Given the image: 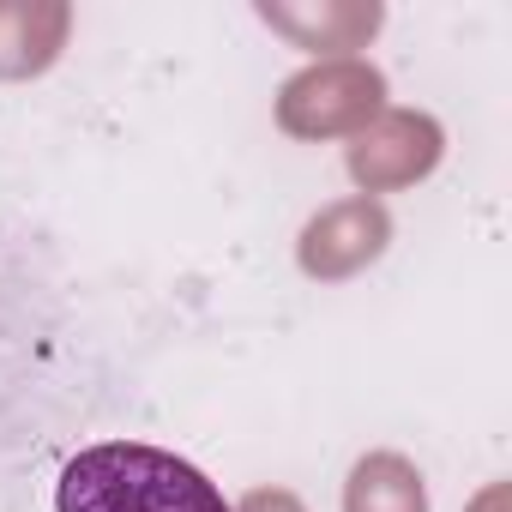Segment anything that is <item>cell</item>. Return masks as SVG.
<instances>
[{"label": "cell", "mask_w": 512, "mask_h": 512, "mask_svg": "<svg viewBox=\"0 0 512 512\" xmlns=\"http://www.w3.org/2000/svg\"><path fill=\"white\" fill-rule=\"evenodd\" d=\"M55 506L61 512H229V500L199 464L139 440L85 446L61 470Z\"/></svg>", "instance_id": "cell-1"}, {"label": "cell", "mask_w": 512, "mask_h": 512, "mask_svg": "<svg viewBox=\"0 0 512 512\" xmlns=\"http://www.w3.org/2000/svg\"><path fill=\"white\" fill-rule=\"evenodd\" d=\"M386 109V73L374 61H314L278 91V127L290 139H356Z\"/></svg>", "instance_id": "cell-2"}, {"label": "cell", "mask_w": 512, "mask_h": 512, "mask_svg": "<svg viewBox=\"0 0 512 512\" xmlns=\"http://www.w3.org/2000/svg\"><path fill=\"white\" fill-rule=\"evenodd\" d=\"M440 157H446V127L422 109H380L344 151L350 181L362 187V199L428 181L440 169Z\"/></svg>", "instance_id": "cell-3"}, {"label": "cell", "mask_w": 512, "mask_h": 512, "mask_svg": "<svg viewBox=\"0 0 512 512\" xmlns=\"http://www.w3.org/2000/svg\"><path fill=\"white\" fill-rule=\"evenodd\" d=\"M386 247H392V211L380 199L356 193V199H338L308 217V229L296 241V266L314 284H344V278L368 272Z\"/></svg>", "instance_id": "cell-4"}, {"label": "cell", "mask_w": 512, "mask_h": 512, "mask_svg": "<svg viewBox=\"0 0 512 512\" xmlns=\"http://www.w3.org/2000/svg\"><path fill=\"white\" fill-rule=\"evenodd\" d=\"M260 19L272 31H284L296 49L326 55V61H356V49H368V37L386 25L380 0H308V7H290V0H266Z\"/></svg>", "instance_id": "cell-5"}, {"label": "cell", "mask_w": 512, "mask_h": 512, "mask_svg": "<svg viewBox=\"0 0 512 512\" xmlns=\"http://www.w3.org/2000/svg\"><path fill=\"white\" fill-rule=\"evenodd\" d=\"M73 31L67 0H0V79H37L61 61Z\"/></svg>", "instance_id": "cell-6"}, {"label": "cell", "mask_w": 512, "mask_h": 512, "mask_svg": "<svg viewBox=\"0 0 512 512\" xmlns=\"http://www.w3.org/2000/svg\"><path fill=\"white\" fill-rule=\"evenodd\" d=\"M344 512H428L422 470L404 452H368L356 458L344 482Z\"/></svg>", "instance_id": "cell-7"}, {"label": "cell", "mask_w": 512, "mask_h": 512, "mask_svg": "<svg viewBox=\"0 0 512 512\" xmlns=\"http://www.w3.org/2000/svg\"><path fill=\"white\" fill-rule=\"evenodd\" d=\"M229 512H308L290 488H253V494H241Z\"/></svg>", "instance_id": "cell-8"}]
</instances>
